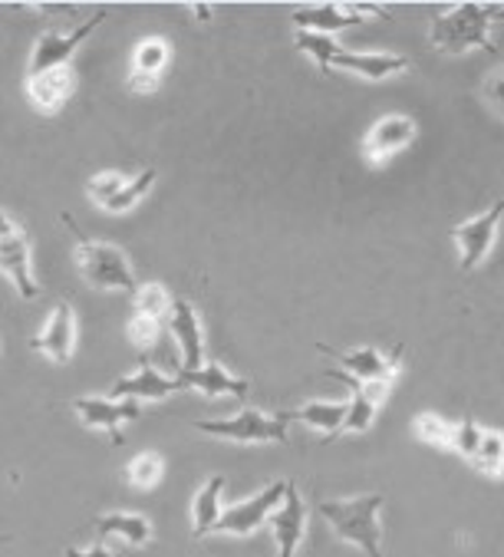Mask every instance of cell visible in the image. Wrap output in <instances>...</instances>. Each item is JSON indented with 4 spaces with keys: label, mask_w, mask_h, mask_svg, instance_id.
<instances>
[{
    "label": "cell",
    "mask_w": 504,
    "mask_h": 557,
    "mask_svg": "<svg viewBox=\"0 0 504 557\" xmlns=\"http://www.w3.org/2000/svg\"><path fill=\"white\" fill-rule=\"evenodd\" d=\"M504 21V4H452L445 14L432 21L429 44L439 53H465V50H494L491 24Z\"/></svg>",
    "instance_id": "1"
},
{
    "label": "cell",
    "mask_w": 504,
    "mask_h": 557,
    "mask_svg": "<svg viewBox=\"0 0 504 557\" xmlns=\"http://www.w3.org/2000/svg\"><path fill=\"white\" fill-rule=\"evenodd\" d=\"M386 505V495H356V498H333V502H320L317 511L324 515V521L330 524V531L340 541L356 544L366 557H382V524H379V511Z\"/></svg>",
    "instance_id": "2"
},
{
    "label": "cell",
    "mask_w": 504,
    "mask_h": 557,
    "mask_svg": "<svg viewBox=\"0 0 504 557\" xmlns=\"http://www.w3.org/2000/svg\"><path fill=\"white\" fill-rule=\"evenodd\" d=\"M70 232L76 235V264H79V274L86 277V284L99 287V290H123V294H136V274H133V264L126 258L123 248L110 245V242H92L79 232L76 218L70 211L60 214Z\"/></svg>",
    "instance_id": "3"
},
{
    "label": "cell",
    "mask_w": 504,
    "mask_h": 557,
    "mask_svg": "<svg viewBox=\"0 0 504 557\" xmlns=\"http://www.w3.org/2000/svg\"><path fill=\"white\" fill-rule=\"evenodd\" d=\"M287 425L280 416H267L261 409H241L228 419H198L194 429L215 435V438H228L238 445H264V442H287Z\"/></svg>",
    "instance_id": "4"
},
{
    "label": "cell",
    "mask_w": 504,
    "mask_h": 557,
    "mask_svg": "<svg viewBox=\"0 0 504 557\" xmlns=\"http://www.w3.org/2000/svg\"><path fill=\"white\" fill-rule=\"evenodd\" d=\"M0 271L11 277V284L17 287L24 300H34L40 294V284L34 277V261H30V238L17 221L8 218L4 208H0Z\"/></svg>",
    "instance_id": "5"
},
{
    "label": "cell",
    "mask_w": 504,
    "mask_h": 557,
    "mask_svg": "<svg viewBox=\"0 0 504 557\" xmlns=\"http://www.w3.org/2000/svg\"><path fill=\"white\" fill-rule=\"evenodd\" d=\"M287 488H290V482L280 479V482H270L267 488H261L257 495H251V498H244V502L225 508L212 534H235V537L254 534V531H257L261 524H267L270 515L284 505Z\"/></svg>",
    "instance_id": "6"
},
{
    "label": "cell",
    "mask_w": 504,
    "mask_h": 557,
    "mask_svg": "<svg viewBox=\"0 0 504 557\" xmlns=\"http://www.w3.org/2000/svg\"><path fill=\"white\" fill-rule=\"evenodd\" d=\"M501 218H504V198L494 201L488 211H481V214H475L468 221H458V225L452 228V238L458 245V268L462 271H475L488 258V251L494 245V235L501 228Z\"/></svg>",
    "instance_id": "7"
},
{
    "label": "cell",
    "mask_w": 504,
    "mask_h": 557,
    "mask_svg": "<svg viewBox=\"0 0 504 557\" xmlns=\"http://www.w3.org/2000/svg\"><path fill=\"white\" fill-rule=\"evenodd\" d=\"M110 17V11L103 8L96 17H89L86 24H79V27H73L70 34H56V30H47L40 40H37V47H34V53H30V63H27V76H40V73H50V70H63L70 60H73V53H76V47L79 44H86L89 40V34L103 24Z\"/></svg>",
    "instance_id": "8"
},
{
    "label": "cell",
    "mask_w": 504,
    "mask_h": 557,
    "mask_svg": "<svg viewBox=\"0 0 504 557\" xmlns=\"http://www.w3.org/2000/svg\"><path fill=\"white\" fill-rule=\"evenodd\" d=\"M320 350L327 357H333L340 363V373L356 380V383H395L399 370H402V354H406V347H395L389 357H382L376 347H363V350H350V354H340L327 344H320Z\"/></svg>",
    "instance_id": "9"
},
{
    "label": "cell",
    "mask_w": 504,
    "mask_h": 557,
    "mask_svg": "<svg viewBox=\"0 0 504 557\" xmlns=\"http://www.w3.org/2000/svg\"><path fill=\"white\" fill-rule=\"evenodd\" d=\"M73 412L83 419V425L89 429H103L110 432L113 445H123V422H133L142 416V406L133 399H103V396H79L73 399Z\"/></svg>",
    "instance_id": "10"
},
{
    "label": "cell",
    "mask_w": 504,
    "mask_h": 557,
    "mask_svg": "<svg viewBox=\"0 0 504 557\" xmlns=\"http://www.w3.org/2000/svg\"><path fill=\"white\" fill-rule=\"evenodd\" d=\"M413 139H416V120L413 116H402V113L382 116L373 123V129L363 139V159L369 165H386L395 152L413 146Z\"/></svg>",
    "instance_id": "11"
},
{
    "label": "cell",
    "mask_w": 504,
    "mask_h": 557,
    "mask_svg": "<svg viewBox=\"0 0 504 557\" xmlns=\"http://www.w3.org/2000/svg\"><path fill=\"white\" fill-rule=\"evenodd\" d=\"M369 14H379V8H373V4H343V8L340 4H314V8H297L293 24H297V30L337 37L346 27L366 24Z\"/></svg>",
    "instance_id": "12"
},
{
    "label": "cell",
    "mask_w": 504,
    "mask_h": 557,
    "mask_svg": "<svg viewBox=\"0 0 504 557\" xmlns=\"http://www.w3.org/2000/svg\"><path fill=\"white\" fill-rule=\"evenodd\" d=\"M165 326H168V333L175 337V347L181 354V370L205 367V333H201V320L188 300H172Z\"/></svg>",
    "instance_id": "13"
},
{
    "label": "cell",
    "mask_w": 504,
    "mask_h": 557,
    "mask_svg": "<svg viewBox=\"0 0 504 557\" xmlns=\"http://www.w3.org/2000/svg\"><path fill=\"white\" fill-rule=\"evenodd\" d=\"M307 502L300 498L297 485L290 482L284 505L270 515V531H274V544H277V557H297L300 541L307 537Z\"/></svg>",
    "instance_id": "14"
},
{
    "label": "cell",
    "mask_w": 504,
    "mask_h": 557,
    "mask_svg": "<svg viewBox=\"0 0 504 557\" xmlns=\"http://www.w3.org/2000/svg\"><path fill=\"white\" fill-rule=\"evenodd\" d=\"M30 347L43 357H50L53 363H70L73 347H76V313L70 300H60L50 313V320L43 323V330L30 341Z\"/></svg>",
    "instance_id": "15"
},
{
    "label": "cell",
    "mask_w": 504,
    "mask_h": 557,
    "mask_svg": "<svg viewBox=\"0 0 504 557\" xmlns=\"http://www.w3.org/2000/svg\"><path fill=\"white\" fill-rule=\"evenodd\" d=\"M181 383L178 376H165L159 373L155 367H139L136 373L129 376H119L110 389V399H133V403H162L168 399L172 393H178Z\"/></svg>",
    "instance_id": "16"
},
{
    "label": "cell",
    "mask_w": 504,
    "mask_h": 557,
    "mask_svg": "<svg viewBox=\"0 0 504 557\" xmlns=\"http://www.w3.org/2000/svg\"><path fill=\"white\" fill-rule=\"evenodd\" d=\"M178 383H181V389H198L209 399H218V396L248 399V393H251V383L241 376H231L222 363H205L201 370H178Z\"/></svg>",
    "instance_id": "17"
},
{
    "label": "cell",
    "mask_w": 504,
    "mask_h": 557,
    "mask_svg": "<svg viewBox=\"0 0 504 557\" xmlns=\"http://www.w3.org/2000/svg\"><path fill=\"white\" fill-rule=\"evenodd\" d=\"M27 96L37 113H43V116L60 113L73 96V70L63 66V70L40 73V76H27Z\"/></svg>",
    "instance_id": "18"
},
{
    "label": "cell",
    "mask_w": 504,
    "mask_h": 557,
    "mask_svg": "<svg viewBox=\"0 0 504 557\" xmlns=\"http://www.w3.org/2000/svg\"><path fill=\"white\" fill-rule=\"evenodd\" d=\"M333 70H343V73H353V76H363V79H389L402 70H410V60L399 57V53H353V50H343L337 60H333Z\"/></svg>",
    "instance_id": "19"
},
{
    "label": "cell",
    "mask_w": 504,
    "mask_h": 557,
    "mask_svg": "<svg viewBox=\"0 0 504 557\" xmlns=\"http://www.w3.org/2000/svg\"><path fill=\"white\" fill-rule=\"evenodd\" d=\"M222 495H225V475H212L205 485L194 492V502H191V534L194 537H205L215 531L218 518H222Z\"/></svg>",
    "instance_id": "20"
},
{
    "label": "cell",
    "mask_w": 504,
    "mask_h": 557,
    "mask_svg": "<svg viewBox=\"0 0 504 557\" xmlns=\"http://www.w3.org/2000/svg\"><path fill=\"white\" fill-rule=\"evenodd\" d=\"M92 531L99 537H119L133 547H142L149 544L152 537V521L146 515H133V511H113V515H103L92 521Z\"/></svg>",
    "instance_id": "21"
},
{
    "label": "cell",
    "mask_w": 504,
    "mask_h": 557,
    "mask_svg": "<svg viewBox=\"0 0 504 557\" xmlns=\"http://www.w3.org/2000/svg\"><path fill=\"white\" fill-rule=\"evenodd\" d=\"M346 412H350V403H307V406L287 409V412H277V416L284 422H304L311 429H320L324 435H337V432H343Z\"/></svg>",
    "instance_id": "22"
},
{
    "label": "cell",
    "mask_w": 504,
    "mask_h": 557,
    "mask_svg": "<svg viewBox=\"0 0 504 557\" xmlns=\"http://www.w3.org/2000/svg\"><path fill=\"white\" fill-rule=\"evenodd\" d=\"M471 466L488 475V479H501L504 475V432L497 429H481L478 449L471 456Z\"/></svg>",
    "instance_id": "23"
},
{
    "label": "cell",
    "mask_w": 504,
    "mask_h": 557,
    "mask_svg": "<svg viewBox=\"0 0 504 557\" xmlns=\"http://www.w3.org/2000/svg\"><path fill=\"white\" fill-rule=\"evenodd\" d=\"M293 47H297L300 53L314 57V60H317V66H320V73H330V70H333V60L343 53V44H340L337 37H327V34H311V30H297V37H293Z\"/></svg>",
    "instance_id": "24"
},
{
    "label": "cell",
    "mask_w": 504,
    "mask_h": 557,
    "mask_svg": "<svg viewBox=\"0 0 504 557\" xmlns=\"http://www.w3.org/2000/svg\"><path fill=\"white\" fill-rule=\"evenodd\" d=\"M155 175H159L155 169H142L139 175L126 178V182H123V188H119V191H116V195H113V198H110V201L103 205V208H106L110 214H123V211H133V208H136V205H139V201H142L146 195H149V188H152Z\"/></svg>",
    "instance_id": "25"
},
{
    "label": "cell",
    "mask_w": 504,
    "mask_h": 557,
    "mask_svg": "<svg viewBox=\"0 0 504 557\" xmlns=\"http://www.w3.org/2000/svg\"><path fill=\"white\" fill-rule=\"evenodd\" d=\"M330 376L333 380H343L350 389H353V396H350V412H346V422H343V432H366L369 425H373V419H376V403L369 399V396H363L360 393V386L350 380V376H343L340 370H330Z\"/></svg>",
    "instance_id": "26"
},
{
    "label": "cell",
    "mask_w": 504,
    "mask_h": 557,
    "mask_svg": "<svg viewBox=\"0 0 504 557\" xmlns=\"http://www.w3.org/2000/svg\"><path fill=\"white\" fill-rule=\"evenodd\" d=\"M162 475H165V462H162L159 453H142V456H136V459L126 466V482H129L133 488H139V492L155 488V485L162 482Z\"/></svg>",
    "instance_id": "27"
},
{
    "label": "cell",
    "mask_w": 504,
    "mask_h": 557,
    "mask_svg": "<svg viewBox=\"0 0 504 557\" xmlns=\"http://www.w3.org/2000/svg\"><path fill=\"white\" fill-rule=\"evenodd\" d=\"M133 310L142 313V317H155V320H168V310H172V294L162 287V284H142L136 287L133 294Z\"/></svg>",
    "instance_id": "28"
},
{
    "label": "cell",
    "mask_w": 504,
    "mask_h": 557,
    "mask_svg": "<svg viewBox=\"0 0 504 557\" xmlns=\"http://www.w3.org/2000/svg\"><path fill=\"white\" fill-rule=\"evenodd\" d=\"M168 57H172V50H168V44H165L162 37H146V40H139V47H136L133 70H136V73H152V76H159V73L165 70Z\"/></svg>",
    "instance_id": "29"
},
{
    "label": "cell",
    "mask_w": 504,
    "mask_h": 557,
    "mask_svg": "<svg viewBox=\"0 0 504 557\" xmlns=\"http://www.w3.org/2000/svg\"><path fill=\"white\" fill-rule=\"evenodd\" d=\"M413 432L426 442V445H439V449H452V435H455V422L436 416V412H419Z\"/></svg>",
    "instance_id": "30"
},
{
    "label": "cell",
    "mask_w": 504,
    "mask_h": 557,
    "mask_svg": "<svg viewBox=\"0 0 504 557\" xmlns=\"http://www.w3.org/2000/svg\"><path fill=\"white\" fill-rule=\"evenodd\" d=\"M162 326L165 320H155V317H142V313H133L129 323H126V333H129V341L139 354H149L155 350L159 337H162Z\"/></svg>",
    "instance_id": "31"
},
{
    "label": "cell",
    "mask_w": 504,
    "mask_h": 557,
    "mask_svg": "<svg viewBox=\"0 0 504 557\" xmlns=\"http://www.w3.org/2000/svg\"><path fill=\"white\" fill-rule=\"evenodd\" d=\"M129 175H119V172H99V175H92L89 178V185H86V195L96 201V205H106L119 188H123V182H126Z\"/></svg>",
    "instance_id": "32"
},
{
    "label": "cell",
    "mask_w": 504,
    "mask_h": 557,
    "mask_svg": "<svg viewBox=\"0 0 504 557\" xmlns=\"http://www.w3.org/2000/svg\"><path fill=\"white\" fill-rule=\"evenodd\" d=\"M478 438H481V425L475 419L455 422V435H452V453H458L462 459L471 462L475 449H478Z\"/></svg>",
    "instance_id": "33"
},
{
    "label": "cell",
    "mask_w": 504,
    "mask_h": 557,
    "mask_svg": "<svg viewBox=\"0 0 504 557\" xmlns=\"http://www.w3.org/2000/svg\"><path fill=\"white\" fill-rule=\"evenodd\" d=\"M484 99H488V106L494 109L497 116H504V66L494 70V73L488 76V83H484Z\"/></svg>",
    "instance_id": "34"
},
{
    "label": "cell",
    "mask_w": 504,
    "mask_h": 557,
    "mask_svg": "<svg viewBox=\"0 0 504 557\" xmlns=\"http://www.w3.org/2000/svg\"><path fill=\"white\" fill-rule=\"evenodd\" d=\"M159 83H162L159 76H152V73H136V70H133V73H129V79H126V86H129L136 96H149V92H155V89H159Z\"/></svg>",
    "instance_id": "35"
},
{
    "label": "cell",
    "mask_w": 504,
    "mask_h": 557,
    "mask_svg": "<svg viewBox=\"0 0 504 557\" xmlns=\"http://www.w3.org/2000/svg\"><path fill=\"white\" fill-rule=\"evenodd\" d=\"M66 557H126V554L113 550L110 544H89V547H66Z\"/></svg>",
    "instance_id": "36"
},
{
    "label": "cell",
    "mask_w": 504,
    "mask_h": 557,
    "mask_svg": "<svg viewBox=\"0 0 504 557\" xmlns=\"http://www.w3.org/2000/svg\"><path fill=\"white\" fill-rule=\"evenodd\" d=\"M194 14H198V21H209L212 17V8L209 4H194Z\"/></svg>",
    "instance_id": "37"
},
{
    "label": "cell",
    "mask_w": 504,
    "mask_h": 557,
    "mask_svg": "<svg viewBox=\"0 0 504 557\" xmlns=\"http://www.w3.org/2000/svg\"><path fill=\"white\" fill-rule=\"evenodd\" d=\"M4 541H11V537H0V544H4Z\"/></svg>",
    "instance_id": "38"
}]
</instances>
